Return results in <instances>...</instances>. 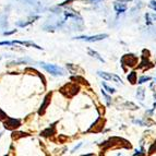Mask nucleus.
<instances>
[{
    "label": "nucleus",
    "mask_w": 156,
    "mask_h": 156,
    "mask_svg": "<svg viewBox=\"0 0 156 156\" xmlns=\"http://www.w3.org/2000/svg\"><path fill=\"white\" fill-rule=\"evenodd\" d=\"M102 94H103L104 96H105V98H106V100H107V104L109 105V104H110V97H109L108 95H107L106 93H105V91H104V90L102 91Z\"/></svg>",
    "instance_id": "obj_15"
},
{
    "label": "nucleus",
    "mask_w": 156,
    "mask_h": 156,
    "mask_svg": "<svg viewBox=\"0 0 156 156\" xmlns=\"http://www.w3.org/2000/svg\"><path fill=\"white\" fill-rule=\"evenodd\" d=\"M108 37L107 34H99V35H95V36H78V37H74V39H83L85 41H90V43H93V41H102V39H105Z\"/></svg>",
    "instance_id": "obj_2"
},
{
    "label": "nucleus",
    "mask_w": 156,
    "mask_h": 156,
    "mask_svg": "<svg viewBox=\"0 0 156 156\" xmlns=\"http://www.w3.org/2000/svg\"><path fill=\"white\" fill-rule=\"evenodd\" d=\"M150 79H151L150 77H142L141 79L139 80V83H140V84H141V83H144L145 81H148Z\"/></svg>",
    "instance_id": "obj_14"
},
{
    "label": "nucleus",
    "mask_w": 156,
    "mask_h": 156,
    "mask_svg": "<svg viewBox=\"0 0 156 156\" xmlns=\"http://www.w3.org/2000/svg\"><path fill=\"white\" fill-rule=\"evenodd\" d=\"M150 7H151V8H153V9L156 11V1H154V0H153V1H151Z\"/></svg>",
    "instance_id": "obj_17"
},
{
    "label": "nucleus",
    "mask_w": 156,
    "mask_h": 156,
    "mask_svg": "<svg viewBox=\"0 0 156 156\" xmlns=\"http://www.w3.org/2000/svg\"><path fill=\"white\" fill-rule=\"evenodd\" d=\"M97 73H98V75H99V77H102L103 79H105V80H114V75H112V74H110V73L103 72V71H98Z\"/></svg>",
    "instance_id": "obj_8"
},
{
    "label": "nucleus",
    "mask_w": 156,
    "mask_h": 156,
    "mask_svg": "<svg viewBox=\"0 0 156 156\" xmlns=\"http://www.w3.org/2000/svg\"><path fill=\"white\" fill-rule=\"evenodd\" d=\"M65 15H66V18H77L78 17L77 12L72 11V10H67V11H65Z\"/></svg>",
    "instance_id": "obj_10"
},
{
    "label": "nucleus",
    "mask_w": 156,
    "mask_h": 156,
    "mask_svg": "<svg viewBox=\"0 0 156 156\" xmlns=\"http://www.w3.org/2000/svg\"><path fill=\"white\" fill-rule=\"evenodd\" d=\"M5 127H6L7 129H14V128L20 127V120L13 119V118H9V119L5 122Z\"/></svg>",
    "instance_id": "obj_3"
},
{
    "label": "nucleus",
    "mask_w": 156,
    "mask_h": 156,
    "mask_svg": "<svg viewBox=\"0 0 156 156\" xmlns=\"http://www.w3.org/2000/svg\"><path fill=\"white\" fill-rule=\"evenodd\" d=\"M136 72H132V73H131L129 77H128V80H129L131 83H136Z\"/></svg>",
    "instance_id": "obj_11"
},
{
    "label": "nucleus",
    "mask_w": 156,
    "mask_h": 156,
    "mask_svg": "<svg viewBox=\"0 0 156 156\" xmlns=\"http://www.w3.org/2000/svg\"><path fill=\"white\" fill-rule=\"evenodd\" d=\"M143 94H144V91L142 90V88H140V90H138V93H136V95H138L139 97H140V99H143Z\"/></svg>",
    "instance_id": "obj_13"
},
{
    "label": "nucleus",
    "mask_w": 156,
    "mask_h": 156,
    "mask_svg": "<svg viewBox=\"0 0 156 156\" xmlns=\"http://www.w3.org/2000/svg\"><path fill=\"white\" fill-rule=\"evenodd\" d=\"M115 9L118 12V14H120V13H124L127 10V6H126V3L115 2Z\"/></svg>",
    "instance_id": "obj_5"
},
{
    "label": "nucleus",
    "mask_w": 156,
    "mask_h": 156,
    "mask_svg": "<svg viewBox=\"0 0 156 156\" xmlns=\"http://www.w3.org/2000/svg\"><path fill=\"white\" fill-rule=\"evenodd\" d=\"M88 54H90V56H92L93 58H95V59H97V60H99L100 62H105V60H104L102 57H100V55L98 53H96V51H94V50H92V49H90L88 50Z\"/></svg>",
    "instance_id": "obj_7"
},
{
    "label": "nucleus",
    "mask_w": 156,
    "mask_h": 156,
    "mask_svg": "<svg viewBox=\"0 0 156 156\" xmlns=\"http://www.w3.org/2000/svg\"><path fill=\"white\" fill-rule=\"evenodd\" d=\"M7 116H6V114H5V112H2L1 109H0V120H2V119H5Z\"/></svg>",
    "instance_id": "obj_16"
},
{
    "label": "nucleus",
    "mask_w": 156,
    "mask_h": 156,
    "mask_svg": "<svg viewBox=\"0 0 156 156\" xmlns=\"http://www.w3.org/2000/svg\"><path fill=\"white\" fill-rule=\"evenodd\" d=\"M15 43H19L21 45H24V46H29V47H34V48H37V49H41V47H39L38 45L34 44L32 41H13V44Z\"/></svg>",
    "instance_id": "obj_6"
},
{
    "label": "nucleus",
    "mask_w": 156,
    "mask_h": 156,
    "mask_svg": "<svg viewBox=\"0 0 156 156\" xmlns=\"http://www.w3.org/2000/svg\"><path fill=\"white\" fill-rule=\"evenodd\" d=\"M150 17H151V18H152V20H153V21H155V20H156V15H155V14H151Z\"/></svg>",
    "instance_id": "obj_18"
},
{
    "label": "nucleus",
    "mask_w": 156,
    "mask_h": 156,
    "mask_svg": "<svg viewBox=\"0 0 156 156\" xmlns=\"http://www.w3.org/2000/svg\"><path fill=\"white\" fill-rule=\"evenodd\" d=\"M103 86L106 88V91L108 92V93H112H112H115V90H114L112 87H110V86L107 85L106 83H103Z\"/></svg>",
    "instance_id": "obj_12"
},
{
    "label": "nucleus",
    "mask_w": 156,
    "mask_h": 156,
    "mask_svg": "<svg viewBox=\"0 0 156 156\" xmlns=\"http://www.w3.org/2000/svg\"><path fill=\"white\" fill-rule=\"evenodd\" d=\"M50 96H51V94H48L47 96L44 98V102H43L41 108H39V110H38V114H39V115H41V114H43V112H44V110L46 109V107L48 106V104H49V102H50V99H49Z\"/></svg>",
    "instance_id": "obj_4"
},
{
    "label": "nucleus",
    "mask_w": 156,
    "mask_h": 156,
    "mask_svg": "<svg viewBox=\"0 0 156 156\" xmlns=\"http://www.w3.org/2000/svg\"><path fill=\"white\" fill-rule=\"evenodd\" d=\"M54 133H55V128H54V126H51V129H50V128H48V129H46L45 131H43V132H41V134L46 136H53Z\"/></svg>",
    "instance_id": "obj_9"
},
{
    "label": "nucleus",
    "mask_w": 156,
    "mask_h": 156,
    "mask_svg": "<svg viewBox=\"0 0 156 156\" xmlns=\"http://www.w3.org/2000/svg\"><path fill=\"white\" fill-rule=\"evenodd\" d=\"M41 66L47 71L48 73L53 74V75H65L66 74V71L58 66L49 65V63H45V62H41Z\"/></svg>",
    "instance_id": "obj_1"
},
{
    "label": "nucleus",
    "mask_w": 156,
    "mask_h": 156,
    "mask_svg": "<svg viewBox=\"0 0 156 156\" xmlns=\"http://www.w3.org/2000/svg\"><path fill=\"white\" fill-rule=\"evenodd\" d=\"M91 1H98V0H91Z\"/></svg>",
    "instance_id": "obj_19"
}]
</instances>
